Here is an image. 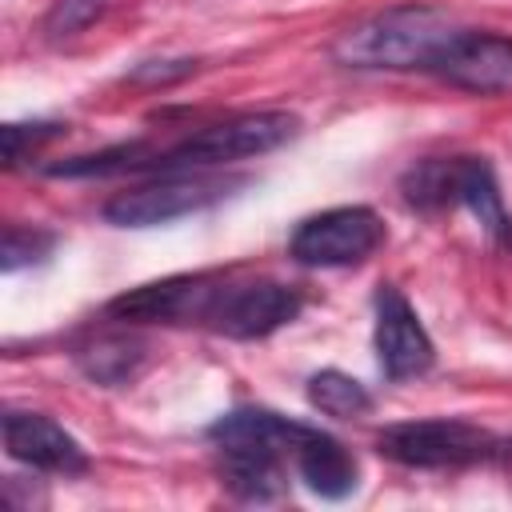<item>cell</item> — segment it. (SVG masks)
Masks as SVG:
<instances>
[{
	"instance_id": "cell-1",
	"label": "cell",
	"mask_w": 512,
	"mask_h": 512,
	"mask_svg": "<svg viewBox=\"0 0 512 512\" xmlns=\"http://www.w3.org/2000/svg\"><path fill=\"white\" fill-rule=\"evenodd\" d=\"M460 32V24L428 4H396L384 8L332 40V60L344 68H372V72H412L436 64L444 44Z\"/></svg>"
},
{
	"instance_id": "cell-2",
	"label": "cell",
	"mask_w": 512,
	"mask_h": 512,
	"mask_svg": "<svg viewBox=\"0 0 512 512\" xmlns=\"http://www.w3.org/2000/svg\"><path fill=\"white\" fill-rule=\"evenodd\" d=\"M296 128H300V120L292 112H244V116H228L220 124H208V128L192 132L188 140L172 144L168 152H156L144 168H156V172H192V168H216V164L264 156V152L288 144L296 136Z\"/></svg>"
},
{
	"instance_id": "cell-3",
	"label": "cell",
	"mask_w": 512,
	"mask_h": 512,
	"mask_svg": "<svg viewBox=\"0 0 512 512\" xmlns=\"http://www.w3.org/2000/svg\"><path fill=\"white\" fill-rule=\"evenodd\" d=\"M240 180H220V176H200V172H164L152 184L128 188L104 204V220L116 228H156L172 224L180 216H192L220 196H228Z\"/></svg>"
},
{
	"instance_id": "cell-4",
	"label": "cell",
	"mask_w": 512,
	"mask_h": 512,
	"mask_svg": "<svg viewBox=\"0 0 512 512\" xmlns=\"http://www.w3.org/2000/svg\"><path fill=\"white\" fill-rule=\"evenodd\" d=\"M380 240H384L380 216L364 204H344L300 220L288 240V252L308 268H344L368 260L380 248Z\"/></svg>"
},
{
	"instance_id": "cell-5",
	"label": "cell",
	"mask_w": 512,
	"mask_h": 512,
	"mask_svg": "<svg viewBox=\"0 0 512 512\" xmlns=\"http://www.w3.org/2000/svg\"><path fill=\"white\" fill-rule=\"evenodd\" d=\"M492 436L464 420H408L388 424L376 436V448L408 468H460L492 456Z\"/></svg>"
},
{
	"instance_id": "cell-6",
	"label": "cell",
	"mask_w": 512,
	"mask_h": 512,
	"mask_svg": "<svg viewBox=\"0 0 512 512\" xmlns=\"http://www.w3.org/2000/svg\"><path fill=\"white\" fill-rule=\"evenodd\" d=\"M224 280L216 276H168L140 284L108 304V316L116 320H136V324H188V320H212Z\"/></svg>"
},
{
	"instance_id": "cell-7",
	"label": "cell",
	"mask_w": 512,
	"mask_h": 512,
	"mask_svg": "<svg viewBox=\"0 0 512 512\" xmlns=\"http://www.w3.org/2000/svg\"><path fill=\"white\" fill-rule=\"evenodd\" d=\"M432 72L452 88H464L476 96L512 92V36L460 28L436 56Z\"/></svg>"
},
{
	"instance_id": "cell-8",
	"label": "cell",
	"mask_w": 512,
	"mask_h": 512,
	"mask_svg": "<svg viewBox=\"0 0 512 512\" xmlns=\"http://www.w3.org/2000/svg\"><path fill=\"white\" fill-rule=\"evenodd\" d=\"M300 308H304V300L288 284H276V280L228 284L212 312V328L232 340H260V336L284 328L288 320H296Z\"/></svg>"
},
{
	"instance_id": "cell-9",
	"label": "cell",
	"mask_w": 512,
	"mask_h": 512,
	"mask_svg": "<svg viewBox=\"0 0 512 512\" xmlns=\"http://www.w3.org/2000/svg\"><path fill=\"white\" fill-rule=\"evenodd\" d=\"M376 360L388 380H412L432 364V340L416 308L392 284L376 292Z\"/></svg>"
},
{
	"instance_id": "cell-10",
	"label": "cell",
	"mask_w": 512,
	"mask_h": 512,
	"mask_svg": "<svg viewBox=\"0 0 512 512\" xmlns=\"http://www.w3.org/2000/svg\"><path fill=\"white\" fill-rule=\"evenodd\" d=\"M4 448L12 460L40 468V472H84L88 456L72 432H64L52 416L40 412H8L4 416Z\"/></svg>"
},
{
	"instance_id": "cell-11",
	"label": "cell",
	"mask_w": 512,
	"mask_h": 512,
	"mask_svg": "<svg viewBox=\"0 0 512 512\" xmlns=\"http://www.w3.org/2000/svg\"><path fill=\"white\" fill-rule=\"evenodd\" d=\"M448 200L464 204L496 244H512V216L504 208L496 172L484 156H460L448 164Z\"/></svg>"
},
{
	"instance_id": "cell-12",
	"label": "cell",
	"mask_w": 512,
	"mask_h": 512,
	"mask_svg": "<svg viewBox=\"0 0 512 512\" xmlns=\"http://www.w3.org/2000/svg\"><path fill=\"white\" fill-rule=\"evenodd\" d=\"M292 460L300 480L324 500H344L356 488V460L344 452L340 440L324 436L320 428H308L300 436V444L292 448Z\"/></svg>"
},
{
	"instance_id": "cell-13",
	"label": "cell",
	"mask_w": 512,
	"mask_h": 512,
	"mask_svg": "<svg viewBox=\"0 0 512 512\" xmlns=\"http://www.w3.org/2000/svg\"><path fill=\"white\" fill-rule=\"evenodd\" d=\"M280 448L272 444H228L220 448V472L232 496L240 500H272L280 492Z\"/></svg>"
},
{
	"instance_id": "cell-14",
	"label": "cell",
	"mask_w": 512,
	"mask_h": 512,
	"mask_svg": "<svg viewBox=\"0 0 512 512\" xmlns=\"http://www.w3.org/2000/svg\"><path fill=\"white\" fill-rule=\"evenodd\" d=\"M304 432H308V424L288 420V416L268 412V408H236V412L220 416L208 428V436L220 448H228V444H272V448H280L288 456H292V448L300 444Z\"/></svg>"
},
{
	"instance_id": "cell-15",
	"label": "cell",
	"mask_w": 512,
	"mask_h": 512,
	"mask_svg": "<svg viewBox=\"0 0 512 512\" xmlns=\"http://www.w3.org/2000/svg\"><path fill=\"white\" fill-rule=\"evenodd\" d=\"M144 364V340L128 332H104L76 348V368L96 384H124Z\"/></svg>"
},
{
	"instance_id": "cell-16",
	"label": "cell",
	"mask_w": 512,
	"mask_h": 512,
	"mask_svg": "<svg viewBox=\"0 0 512 512\" xmlns=\"http://www.w3.org/2000/svg\"><path fill=\"white\" fill-rule=\"evenodd\" d=\"M308 404L332 420H352L372 408V396L356 376H348L340 368H324V372L308 376Z\"/></svg>"
},
{
	"instance_id": "cell-17",
	"label": "cell",
	"mask_w": 512,
	"mask_h": 512,
	"mask_svg": "<svg viewBox=\"0 0 512 512\" xmlns=\"http://www.w3.org/2000/svg\"><path fill=\"white\" fill-rule=\"evenodd\" d=\"M152 160V152L144 144H112L104 152L92 156H72L64 164H52V176H108V172H124V168H144Z\"/></svg>"
},
{
	"instance_id": "cell-18",
	"label": "cell",
	"mask_w": 512,
	"mask_h": 512,
	"mask_svg": "<svg viewBox=\"0 0 512 512\" xmlns=\"http://www.w3.org/2000/svg\"><path fill=\"white\" fill-rule=\"evenodd\" d=\"M48 248H52V236L48 232H32V228H16L12 224L4 232V272H16L20 264L40 260Z\"/></svg>"
},
{
	"instance_id": "cell-19",
	"label": "cell",
	"mask_w": 512,
	"mask_h": 512,
	"mask_svg": "<svg viewBox=\"0 0 512 512\" xmlns=\"http://www.w3.org/2000/svg\"><path fill=\"white\" fill-rule=\"evenodd\" d=\"M100 8H104V0H60L48 12V32L52 36H72V32L88 28L100 16Z\"/></svg>"
},
{
	"instance_id": "cell-20",
	"label": "cell",
	"mask_w": 512,
	"mask_h": 512,
	"mask_svg": "<svg viewBox=\"0 0 512 512\" xmlns=\"http://www.w3.org/2000/svg\"><path fill=\"white\" fill-rule=\"evenodd\" d=\"M60 132H64L60 124H4V156H8V164H16L24 156V140L40 144V140H52Z\"/></svg>"
},
{
	"instance_id": "cell-21",
	"label": "cell",
	"mask_w": 512,
	"mask_h": 512,
	"mask_svg": "<svg viewBox=\"0 0 512 512\" xmlns=\"http://www.w3.org/2000/svg\"><path fill=\"white\" fill-rule=\"evenodd\" d=\"M188 72H196V60H148L132 72L136 84H172V80H184Z\"/></svg>"
}]
</instances>
